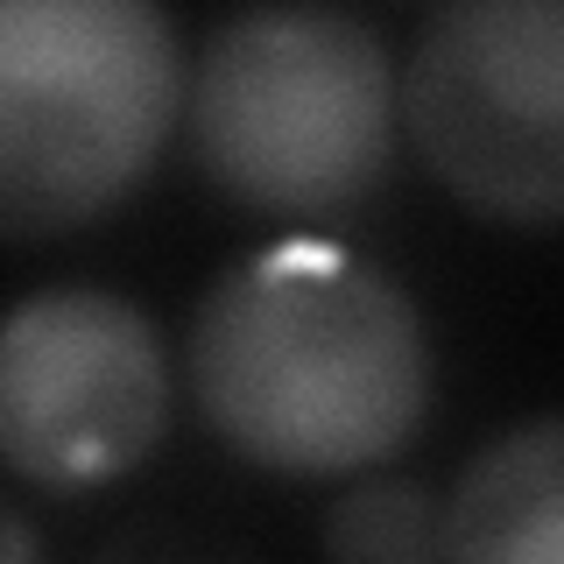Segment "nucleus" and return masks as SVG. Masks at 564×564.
<instances>
[{
	"mask_svg": "<svg viewBox=\"0 0 564 564\" xmlns=\"http://www.w3.org/2000/svg\"><path fill=\"white\" fill-rule=\"evenodd\" d=\"M191 395L254 466H375L431 402L423 317L381 269L325 240L269 247L205 290L191 325Z\"/></svg>",
	"mask_w": 564,
	"mask_h": 564,
	"instance_id": "nucleus-1",
	"label": "nucleus"
},
{
	"mask_svg": "<svg viewBox=\"0 0 564 564\" xmlns=\"http://www.w3.org/2000/svg\"><path fill=\"white\" fill-rule=\"evenodd\" d=\"M395 141V70L375 29L317 0H254L212 29L191 78V149L254 212L360 205Z\"/></svg>",
	"mask_w": 564,
	"mask_h": 564,
	"instance_id": "nucleus-2",
	"label": "nucleus"
},
{
	"mask_svg": "<svg viewBox=\"0 0 564 564\" xmlns=\"http://www.w3.org/2000/svg\"><path fill=\"white\" fill-rule=\"evenodd\" d=\"M176 93L163 0H0V240L70 234L128 198Z\"/></svg>",
	"mask_w": 564,
	"mask_h": 564,
	"instance_id": "nucleus-3",
	"label": "nucleus"
},
{
	"mask_svg": "<svg viewBox=\"0 0 564 564\" xmlns=\"http://www.w3.org/2000/svg\"><path fill=\"white\" fill-rule=\"evenodd\" d=\"M564 0H445L402 70L416 155L473 212L551 226L564 205Z\"/></svg>",
	"mask_w": 564,
	"mask_h": 564,
	"instance_id": "nucleus-4",
	"label": "nucleus"
},
{
	"mask_svg": "<svg viewBox=\"0 0 564 564\" xmlns=\"http://www.w3.org/2000/svg\"><path fill=\"white\" fill-rule=\"evenodd\" d=\"M170 360L113 290H43L0 317V466L29 487H99L155 452Z\"/></svg>",
	"mask_w": 564,
	"mask_h": 564,
	"instance_id": "nucleus-5",
	"label": "nucleus"
},
{
	"mask_svg": "<svg viewBox=\"0 0 564 564\" xmlns=\"http://www.w3.org/2000/svg\"><path fill=\"white\" fill-rule=\"evenodd\" d=\"M437 557L557 564L564 557V437L551 416L494 437L437 508Z\"/></svg>",
	"mask_w": 564,
	"mask_h": 564,
	"instance_id": "nucleus-6",
	"label": "nucleus"
},
{
	"mask_svg": "<svg viewBox=\"0 0 564 564\" xmlns=\"http://www.w3.org/2000/svg\"><path fill=\"white\" fill-rule=\"evenodd\" d=\"M325 551L367 557V564H416L437 557V501L423 487H360L332 508L325 522Z\"/></svg>",
	"mask_w": 564,
	"mask_h": 564,
	"instance_id": "nucleus-7",
	"label": "nucleus"
},
{
	"mask_svg": "<svg viewBox=\"0 0 564 564\" xmlns=\"http://www.w3.org/2000/svg\"><path fill=\"white\" fill-rule=\"evenodd\" d=\"M35 551H43V543H35V529L14 516V508H0V564H22Z\"/></svg>",
	"mask_w": 564,
	"mask_h": 564,
	"instance_id": "nucleus-8",
	"label": "nucleus"
}]
</instances>
